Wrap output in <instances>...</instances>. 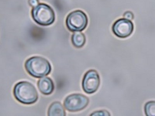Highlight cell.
Here are the masks:
<instances>
[{"mask_svg":"<svg viewBox=\"0 0 155 116\" xmlns=\"http://www.w3.org/2000/svg\"><path fill=\"white\" fill-rule=\"evenodd\" d=\"M124 18L128 19V20H133L134 18V16L132 12L128 11L124 12Z\"/></svg>","mask_w":155,"mask_h":116,"instance_id":"4fadbf2b","label":"cell"},{"mask_svg":"<svg viewBox=\"0 0 155 116\" xmlns=\"http://www.w3.org/2000/svg\"><path fill=\"white\" fill-rule=\"evenodd\" d=\"M66 24L68 28L71 31H82L86 28L88 25V17L82 11H74L68 15Z\"/></svg>","mask_w":155,"mask_h":116,"instance_id":"277c9868","label":"cell"},{"mask_svg":"<svg viewBox=\"0 0 155 116\" xmlns=\"http://www.w3.org/2000/svg\"><path fill=\"white\" fill-rule=\"evenodd\" d=\"M31 14L35 21L41 26L50 25L55 20L53 10L45 4H40L35 7L32 11Z\"/></svg>","mask_w":155,"mask_h":116,"instance_id":"3957f363","label":"cell"},{"mask_svg":"<svg viewBox=\"0 0 155 116\" xmlns=\"http://www.w3.org/2000/svg\"><path fill=\"white\" fill-rule=\"evenodd\" d=\"M86 39L83 33L77 32L73 34L71 37V42L75 47L81 48L85 45Z\"/></svg>","mask_w":155,"mask_h":116,"instance_id":"30bf717a","label":"cell"},{"mask_svg":"<svg viewBox=\"0 0 155 116\" xmlns=\"http://www.w3.org/2000/svg\"><path fill=\"white\" fill-rule=\"evenodd\" d=\"M90 116H110V113L108 111L106 110H99V111H95L92 113Z\"/></svg>","mask_w":155,"mask_h":116,"instance_id":"7c38bea8","label":"cell"},{"mask_svg":"<svg viewBox=\"0 0 155 116\" xmlns=\"http://www.w3.org/2000/svg\"><path fill=\"white\" fill-rule=\"evenodd\" d=\"M29 3L31 6L35 7L38 5V0H29Z\"/></svg>","mask_w":155,"mask_h":116,"instance_id":"5bb4252c","label":"cell"},{"mask_svg":"<svg viewBox=\"0 0 155 116\" xmlns=\"http://www.w3.org/2000/svg\"><path fill=\"white\" fill-rule=\"evenodd\" d=\"M15 98L24 105H31L38 100V95L36 89L31 83L21 81L15 85L13 89Z\"/></svg>","mask_w":155,"mask_h":116,"instance_id":"6da1fadb","label":"cell"},{"mask_svg":"<svg viewBox=\"0 0 155 116\" xmlns=\"http://www.w3.org/2000/svg\"><path fill=\"white\" fill-rule=\"evenodd\" d=\"M89 99L81 94H73L68 96L64 102V106L68 111L74 112L81 111L88 106Z\"/></svg>","mask_w":155,"mask_h":116,"instance_id":"5b68a950","label":"cell"},{"mask_svg":"<svg viewBox=\"0 0 155 116\" xmlns=\"http://www.w3.org/2000/svg\"><path fill=\"white\" fill-rule=\"evenodd\" d=\"M101 84L100 77L96 70L91 69L85 73L82 82V89L87 94L95 93Z\"/></svg>","mask_w":155,"mask_h":116,"instance_id":"8992f818","label":"cell"},{"mask_svg":"<svg viewBox=\"0 0 155 116\" xmlns=\"http://www.w3.org/2000/svg\"><path fill=\"white\" fill-rule=\"evenodd\" d=\"M26 71L29 75L36 78H41L49 75L52 70L49 61L39 56H33L25 63Z\"/></svg>","mask_w":155,"mask_h":116,"instance_id":"7a4b0ae2","label":"cell"},{"mask_svg":"<svg viewBox=\"0 0 155 116\" xmlns=\"http://www.w3.org/2000/svg\"><path fill=\"white\" fill-rule=\"evenodd\" d=\"M134 28L133 23L130 20L121 18L114 22L112 26V30L116 36L119 38H125L132 34Z\"/></svg>","mask_w":155,"mask_h":116,"instance_id":"52a82bcc","label":"cell"},{"mask_svg":"<svg viewBox=\"0 0 155 116\" xmlns=\"http://www.w3.org/2000/svg\"><path fill=\"white\" fill-rule=\"evenodd\" d=\"M144 111L147 116H155V101H151L145 103Z\"/></svg>","mask_w":155,"mask_h":116,"instance_id":"8fae6325","label":"cell"},{"mask_svg":"<svg viewBox=\"0 0 155 116\" xmlns=\"http://www.w3.org/2000/svg\"><path fill=\"white\" fill-rule=\"evenodd\" d=\"M49 116H65L66 113L63 106L60 102H55L50 106L48 110Z\"/></svg>","mask_w":155,"mask_h":116,"instance_id":"9c48e42d","label":"cell"},{"mask_svg":"<svg viewBox=\"0 0 155 116\" xmlns=\"http://www.w3.org/2000/svg\"><path fill=\"white\" fill-rule=\"evenodd\" d=\"M37 85L40 92L45 95L51 94L54 89L53 81L49 77H44L39 80Z\"/></svg>","mask_w":155,"mask_h":116,"instance_id":"ba28073f","label":"cell"}]
</instances>
